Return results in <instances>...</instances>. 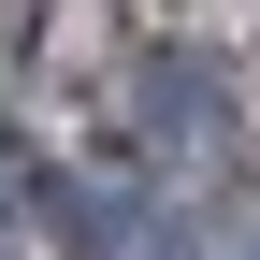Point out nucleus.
I'll return each instance as SVG.
<instances>
[{"mask_svg": "<svg viewBox=\"0 0 260 260\" xmlns=\"http://www.w3.org/2000/svg\"><path fill=\"white\" fill-rule=\"evenodd\" d=\"M145 145L159 159H232V87H217V58H159L145 73Z\"/></svg>", "mask_w": 260, "mask_h": 260, "instance_id": "1", "label": "nucleus"}, {"mask_svg": "<svg viewBox=\"0 0 260 260\" xmlns=\"http://www.w3.org/2000/svg\"><path fill=\"white\" fill-rule=\"evenodd\" d=\"M145 260H203V246H188V232H159V246H145Z\"/></svg>", "mask_w": 260, "mask_h": 260, "instance_id": "2", "label": "nucleus"}]
</instances>
